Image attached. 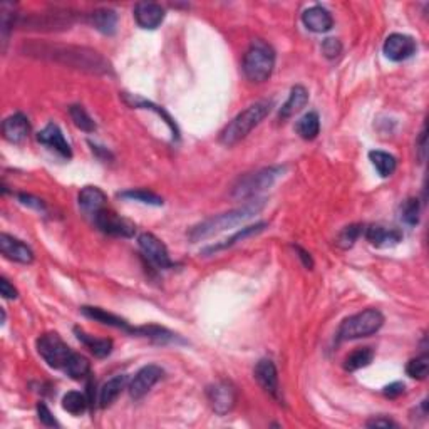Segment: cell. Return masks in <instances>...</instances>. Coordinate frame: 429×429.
<instances>
[{"mask_svg": "<svg viewBox=\"0 0 429 429\" xmlns=\"http://www.w3.org/2000/svg\"><path fill=\"white\" fill-rule=\"evenodd\" d=\"M30 56L39 54L44 59L56 61L69 68L87 70L92 74H109L111 66L99 52L87 47L76 46H52V44H34L27 47Z\"/></svg>", "mask_w": 429, "mask_h": 429, "instance_id": "obj_1", "label": "cell"}, {"mask_svg": "<svg viewBox=\"0 0 429 429\" xmlns=\"http://www.w3.org/2000/svg\"><path fill=\"white\" fill-rule=\"evenodd\" d=\"M265 206V198H254V200L247 201L245 205L235 210H230L227 213L211 216V218L203 220L201 223L194 225V227L188 232V238L194 242L205 240L216 235V233L225 232L228 228H235L238 225L245 223L247 220H250L251 216L262 211Z\"/></svg>", "mask_w": 429, "mask_h": 429, "instance_id": "obj_2", "label": "cell"}, {"mask_svg": "<svg viewBox=\"0 0 429 429\" xmlns=\"http://www.w3.org/2000/svg\"><path fill=\"white\" fill-rule=\"evenodd\" d=\"M272 106V101H259V103L249 106L245 111L237 114L220 132V143L225 146H235L240 143L243 138L250 135L254 128L259 126L268 116Z\"/></svg>", "mask_w": 429, "mask_h": 429, "instance_id": "obj_3", "label": "cell"}, {"mask_svg": "<svg viewBox=\"0 0 429 429\" xmlns=\"http://www.w3.org/2000/svg\"><path fill=\"white\" fill-rule=\"evenodd\" d=\"M275 68V51L262 39H254L243 57V74L251 82H265Z\"/></svg>", "mask_w": 429, "mask_h": 429, "instance_id": "obj_4", "label": "cell"}, {"mask_svg": "<svg viewBox=\"0 0 429 429\" xmlns=\"http://www.w3.org/2000/svg\"><path fill=\"white\" fill-rule=\"evenodd\" d=\"M383 325V312L378 311V309H366V311L344 318L342 324L339 325L337 340L339 342H344V340L369 337V335L379 332Z\"/></svg>", "mask_w": 429, "mask_h": 429, "instance_id": "obj_5", "label": "cell"}, {"mask_svg": "<svg viewBox=\"0 0 429 429\" xmlns=\"http://www.w3.org/2000/svg\"><path fill=\"white\" fill-rule=\"evenodd\" d=\"M285 170V166H268L255 171V173L240 176L237 183L233 185L232 197L235 200H254L260 192L271 188L278 178H282Z\"/></svg>", "mask_w": 429, "mask_h": 429, "instance_id": "obj_6", "label": "cell"}, {"mask_svg": "<svg viewBox=\"0 0 429 429\" xmlns=\"http://www.w3.org/2000/svg\"><path fill=\"white\" fill-rule=\"evenodd\" d=\"M35 346H37L39 356H41L42 359L47 362V366L52 367V369L64 371L74 354L70 351L68 344L61 339V335L56 332L41 335V337L37 339V344H35Z\"/></svg>", "mask_w": 429, "mask_h": 429, "instance_id": "obj_7", "label": "cell"}, {"mask_svg": "<svg viewBox=\"0 0 429 429\" xmlns=\"http://www.w3.org/2000/svg\"><path fill=\"white\" fill-rule=\"evenodd\" d=\"M92 222L101 232L106 233V235H113V237H123V238H131L135 237L136 227L131 222H128L126 218H121L118 213H114L113 210H108V208H103L101 211L92 216Z\"/></svg>", "mask_w": 429, "mask_h": 429, "instance_id": "obj_8", "label": "cell"}, {"mask_svg": "<svg viewBox=\"0 0 429 429\" xmlns=\"http://www.w3.org/2000/svg\"><path fill=\"white\" fill-rule=\"evenodd\" d=\"M206 396L208 401H210L211 409H213L216 414L225 416L235 408L237 389L232 383L228 381L215 383L213 386L206 389Z\"/></svg>", "mask_w": 429, "mask_h": 429, "instance_id": "obj_9", "label": "cell"}, {"mask_svg": "<svg viewBox=\"0 0 429 429\" xmlns=\"http://www.w3.org/2000/svg\"><path fill=\"white\" fill-rule=\"evenodd\" d=\"M138 245L146 259L153 265H156L158 268L173 267V262H171L166 245L159 240L158 237H154L153 233H141L138 237Z\"/></svg>", "mask_w": 429, "mask_h": 429, "instance_id": "obj_10", "label": "cell"}, {"mask_svg": "<svg viewBox=\"0 0 429 429\" xmlns=\"http://www.w3.org/2000/svg\"><path fill=\"white\" fill-rule=\"evenodd\" d=\"M384 54L389 61H394V63H402V61L409 59L416 54L418 51V44L411 35L406 34H391L386 39L383 47Z\"/></svg>", "mask_w": 429, "mask_h": 429, "instance_id": "obj_11", "label": "cell"}, {"mask_svg": "<svg viewBox=\"0 0 429 429\" xmlns=\"http://www.w3.org/2000/svg\"><path fill=\"white\" fill-rule=\"evenodd\" d=\"M163 374H165V371L156 364L141 367L135 378H132V381L130 383V387H128L130 389V396L132 399H141V397H144L149 391H151L154 384L163 378Z\"/></svg>", "mask_w": 429, "mask_h": 429, "instance_id": "obj_12", "label": "cell"}, {"mask_svg": "<svg viewBox=\"0 0 429 429\" xmlns=\"http://www.w3.org/2000/svg\"><path fill=\"white\" fill-rule=\"evenodd\" d=\"M254 375L259 383V386L263 389L267 394H271L273 399L280 401V386H278V373L277 366L271 359H262L256 362Z\"/></svg>", "mask_w": 429, "mask_h": 429, "instance_id": "obj_13", "label": "cell"}, {"mask_svg": "<svg viewBox=\"0 0 429 429\" xmlns=\"http://www.w3.org/2000/svg\"><path fill=\"white\" fill-rule=\"evenodd\" d=\"M0 251L6 259L12 260V262L29 265L34 262V251L29 245H25L24 242L19 238H14L7 233L0 235Z\"/></svg>", "mask_w": 429, "mask_h": 429, "instance_id": "obj_14", "label": "cell"}, {"mask_svg": "<svg viewBox=\"0 0 429 429\" xmlns=\"http://www.w3.org/2000/svg\"><path fill=\"white\" fill-rule=\"evenodd\" d=\"M135 19L141 29L154 30L165 20V8L154 2H139L135 7Z\"/></svg>", "mask_w": 429, "mask_h": 429, "instance_id": "obj_15", "label": "cell"}, {"mask_svg": "<svg viewBox=\"0 0 429 429\" xmlns=\"http://www.w3.org/2000/svg\"><path fill=\"white\" fill-rule=\"evenodd\" d=\"M37 141L44 146H47V148L54 149L56 153H59L61 156L69 159L73 158V149H70V146L68 141H66L63 131H61V128L54 125V123H49V125L44 128V130L37 135Z\"/></svg>", "mask_w": 429, "mask_h": 429, "instance_id": "obj_16", "label": "cell"}, {"mask_svg": "<svg viewBox=\"0 0 429 429\" xmlns=\"http://www.w3.org/2000/svg\"><path fill=\"white\" fill-rule=\"evenodd\" d=\"M29 132H30L29 119L22 113L12 114V116H8L6 121L2 123L4 138L12 144H20L22 141L27 139Z\"/></svg>", "mask_w": 429, "mask_h": 429, "instance_id": "obj_17", "label": "cell"}, {"mask_svg": "<svg viewBox=\"0 0 429 429\" xmlns=\"http://www.w3.org/2000/svg\"><path fill=\"white\" fill-rule=\"evenodd\" d=\"M73 22V14L68 11H52V12H42L41 15H34L25 20V25L32 29H42V30H52L57 27L66 29V25H70Z\"/></svg>", "mask_w": 429, "mask_h": 429, "instance_id": "obj_18", "label": "cell"}, {"mask_svg": "<svg viewBox=\"0 0 429 429\" xmlns=\"http://www.w3.org/2000/svg\"><path fill=\"white\" fill-rule=\"evenodd\" d=\"M366 238L371 245L378 249H389L402 242V232L397 228H387L383 225H371L366 230Z\"/></svg>", "mask_w": 429, "mask_h": 429, "instance_id": "obj_19", "label": "cell"}, {"mask_svg": "<svg viewBox=\"0 0 429 429\" xmlns=\"http://www.w3.org/2000/svg\"><path fill=\"white\" fill-rule=\"evenodd\" d=\"M302 22L305 27L317 34L327 32V30L332 29L334 25V19L332 15H330V12L322 6H313L307 8L302 14Z\"/></svg>", "mask_w": 429, "mask_h": 429, "instance_id": "obj_20", "label": "cell"}, {"mask_svg": "<svg viewBox=\"0 0 429 429\" xmlns=\"http://www.w3.org/2000/svg\"><path fill=\"white\" fill-rule=\"evenodd\" d=\"M77 201H79V208L82 210V213L91 216L92 218L97 211H101L103 208H106V201H108V198H106L103 189H99L97 187H86L81 189V193H79Z\"/></svg>", "mask_w": 429, "mask_h": 429, "instance_id": "obj_21", "label": "cell"}, {"mask_svg": "<svg viewBox=\"0 0 429 429\" xmlns=\"http://www.w3.org/2000/svg\"><path fill=\"white\" fill-rule=\"evenodd\" d=\"M81 312L87 318H92V321L101 322V324H104V325L116 327V329H121V330H125V332H128V334L135 335L136 327H131L125 321V318L114 316V313H111V312H106L104 309H101V307H87V305H84V307H81Z\"/></svg>", "mask_w": 429, "mask_h": 429, "instance_id": "obj_22", "label": "cell"}, {"mask_svg": "<svg viewBox=\"0 0 429 429\" xmlns=\"http://www.w3.org/2000/svg\"><path fill=\"white\" fill-rule=\"evenodd\" d=\"M309 103V91L304 86H294L290 89L289 99L285 101V104L282 106L280 111H278V119L280 121H287L294 114H297L300 109L305 108V104Z\"/></svg>", "mask_w": 429, "mask_h": 429, "instance_id": "obj_23", "label": "cell"}, {"mask_svg": "<svg viewBox=\"0 0 429 429\" xmlns=\"http://www.w3.org/2000/svg\"><path fill=\"white\" fill-rule=\"evenodd\" d=\"M87 22L104 35H113L118 29V14L113 8H97L87 15Z\"/></svg>", "mask_w": 429, "mask_h": 429, "instance_id": "obj_24", "label": "cell"}, {"mask_svg": "<svg viewBox=\"0 0 429 429\" xmlns=\"http://www.w3.org/2000/svg\"><path fill=\"white\" fill-rule=\"evenodd\" d=\"M265 228H267V223L262 222V223L251 225V227H245V228L238 230L235 235L227 238V240H223L222 243H216V245L206 247V249L203 250V255H213V254H216V251L225 250V249H228V247L237 245L238 242H243V240H247V238H250V237H254V235H259V233H262Z\"/></svg>", "mask_w": 429, "mask_h": 429, "instance_id": "obj_25", "label": "cell"}, {"mask_svg": "<svg viewBox=\"0 0 429 429\" xmlns=\"http://www.w3.org/2000/svg\"><path fill=\"white\" fill-rule=\"evenodd\" d=\"M126 384H128V375H125V374L114 375L113 379H109V381L106 383L103 387H101V392H99L101 408L103 409L109 408V406H111L113 402L118 399L119 394H121L123 389L126 387Z\"/></svg>", "mask_w": 429, "mask_h": 429, "instance_id": "obj_26", "label": "cell"}, {"mask_svg": "<svg viewBox=\"0 0 429 429\" xmlns=\"http://www.w3.org/2000/svg\"><path fill=\"white\" fill-rule=\"evenodd\" d=\"M74 334H76L77 339L81 340L84 346L89 349V351L94 354L96 357H99V359H104V357H108L109 354L113 352L111 339H96V337H92V335L84 332V330L79 329V327L74 329Z\"/></svg>", "mask_w": 429, "mask_h": 429, "instance_id": "obj_27", "label": "cell"}, {"mask_svg": "<svg viewBox=\"0 0 429 429\" xmlns=\"http://www.w3.org/2000/svg\"><path fill=\"white\" fill-rule=\"evenodd\" d=\"M125 101H126L128 104L131 106V108H136V109H151V111H154V113L158 114V116H161L163 119H165V123H166L168 126H170L171 132H173V138H176V139L180 138L178 128H176L175 121H173V119H171V116L165 111V109L159 108V106H156V104H153L151 101H146V99H143V97L132 96V94H125Z\"/></svg>", "mask_w": 429, "mask_h": 429, "instance_id": "obj_28", "label": "cell"}, {"mask_svg": "<svg viewBox=\"0 0 429 429\" xmlns=\"http://www.w3.org/2000/svg\"><path fill=\"white\" fill-rule=\"evenodd\" d=\"M295 130H297L300 138L305 141L316 139L318 132H321V118H318V114L316 111L307 113L305 116L299 119Z\"/></svg>", "mask_w": 429, "mask_h": 429, "instance_id": "obj_29", "label": "cell"}, {"mask_svg": "<svg viewBox=\"0 0 429 429\" xmlns=\"http://www.w3.org/2000/svg\"><path fill=\"white\" fill-rule=\"evenodd\" d=\"M64 373L70 379H74V381H82V379H87L91 375V362L81 356V354L74 352L68 366H66Z\"/></svg>", "mask_w": 429, "mask_h": 429, "instance_id": "obj_30", "label": "cell"}, {"mask_svg": "<svg viewBox=\"0 0 429 429\" xmlns=\"http://www.w3.org/2000/svg\"><path fill=\"white\" fill-rule=\"evenodd\" d=\"M369 159L383 178H389V176L394 173L396 168H397L396 158L386 151L374 149V151L369 153Z\"/></svg>", "mask_w": 429, "mask_h": 429, "instance_id": "obj_31", "label": "cell"}, {"mask_svg": "<svg viewBox=\"0 0 429 429\" xmlns=\"http://www.w3.org/2000/svg\"><path fill=\"white\" fill-rule=\"evenodd\" d=\"M374 359V351L371 347H361L356 349V351L349 354L344 361V369L349 371V373H354V371H359L362 367H367Z\"/></svg>", "mask_w": 429, "mask_h": 429, "instance_id": "obj_32", "label": "cell"}, {"mask_svg": "<svg viewBox=\"0 0 429 429\" xmlns=\"http://www.w3.org/2000/svg\"><path fill=\"white\" fill-rule=\"evenodd\" d=\"M135 335H141V337L151 339L153 342H156V344H168V342H175L176 340V334L170 332V330L165 329V327H159V325L136 327Z\"/></svg>", "mask_w": 429, "mask_h": 429, "instance_id": "obj_33", "label": "cell"}, {"mask_svg": "<svg viewBox=\"0 0 429 429\" xmlns=\"http://www.w3.org/2000/svg\"><path fill=\"white\" fill-rule=\"evenodd\" d=\"M118 197L123 198V200L139 201V203H144V205H151V206H163V203H165L159 194L148 192V189H143V188L126 189V192L118 193Z\"/></svg>", "mask_w": 429, "mask_h": 429, "instance_id": "obj_34", "label": "cell"}, {"mask_svg": "<svg viewBox=\"0 0 429 429\" xmlns=\"http://www.w3.org/2000/svg\"><path fill=\"white\" fill-rule=\"evenodd\" d=\"M89 399H87L86 394L77 391H69L68 394L63 397V408L64 411H68L69 414L79 416L82 414L84 411L89 408Z\"/></svg>", "mask_w": 429, "mask_h": 429, "instance_id": "obj_35", "label": "cell"}, {"mask_svg": "<svg viewBox=\"0 0 429 429\" xmlns=\"http://www.w3.org/2000/svg\"><path fill=\"white\" fill-rule=\"evenodd\" d=\"M69 114H70V119L74 121V125H76L81 131H84V132H94L96 131L94 119H92L89 114H87V111L82 108V106L73 104L69 108Z\"/></svg>", "mask_w": 429, "mask_h": 429, "instance_id": "obj_36", "label": "cell"}, {"mask_svg": "<svg viewBox=\"0 0 429 429\" xmlns=\"http://www.w3.org/2000/svg\"><path fill=\"white\" fill-rule=\"evenodd\" d=\"M419 213H421V205L418 198H408L401 205V220L409 227L419 223Z\"/></svg>", "mask_w": 429, "mask_h": 429, "instance_id": "obj_37", "label": "cell"}, {"mask_svg": "<svg viewBox=\"0 0 429 429\" xmlns=\"http://www.w3.org/2000/svg\"><path fill=\"white\" fill-rule=\"evenodd\" d=\"M406 373H408L409 378L418 379V381L426 379L429 373V357L426 354H423V356L411 359L406 366Z\"/></svg>", "mask_w": 429, "mask_h": 429, "instance_id": "obj_38", "label": "cell"}, {"mask_svg": "<svg viewBox=\"0 0 429 429\" xmlns=\"http://www.w3.org/2000/svg\"><path fill=\"white\" fill-rule=\"evenodd\" d=\"M361 233H362L361 225H347V227H344L339 232L337 238H335V245L344 250L351 249L354 243L357 242V238L361 237Z\"/></svg>", "mask_w": 429, "mask_h": 429, "instance_id": "obj_39", "label": "cell"}, {"mask_svg": "<svg viewBox=\"0 0 429 429\" xmlns=\"http://www.w3.org/2000/svg\"><path fill=\"white\" fill-rule=\"evenodd\" d=\"M322 54H324L327 59H337V57L342 54V44L335 37L325 39V41L322 42Z\"/></svg>", "mask_w": 429, "mask_h": 429, "instance_id": "obj_40", "label": "cell"}, {"mask_svg": "<svg viewBox=\"0 0 429 429\" xmlns=\"http://www.w3.org/2000/svg\"><path fill=\"white\" fill-rule=\"evenodd\" d=\"M37 414H39V421H41L44 426L47 428H59V423L56 421V418L52 416L51 409L47 408L44 402H39L37 404Z\"/></svg>", "mask_w": 429, "mask_h": 429, "instance_id": "obj_41", "label": "cell"}, {"mask_svg": "<svg viewBox=\"0 0 429 429\" xmlns=\"http://www.w3.org/2000/svg\"><path fill=\"white\" fill-rule=\"evenodd\" d=\"M19 201L22 203V205H25V206H29V208H34V210H37V211L46 210V203H44L42 200H39V198L32 197V194L20 193L19 194Z\"/></svg>", "mask_w": 429, "mask_h": 429, "instance_id": "obj_42", "label": "cell"}, {"mask_svg": "<svg viewBox=\"0 0 429 429\" xmlns=\"http://www.w3.org/2000/svg\"><path fill=\"white\" fill-rule=\"evenodd\" d=\"M404 392H406L404 383H399V381L391 383V384H389V386H386V387L383 389V394L386 396V397H389V399H397V397L404 394Z\"/></svg>", "mask_w": 429, "mask_h": 429, "instance_id": "obj_43", "label": "cell"}, {"mask_svg": "<svg viewBox=\"0 0 429 429\" xmlns=\"http://www.w3.org/2000/svg\"><path fill=\"white\" fill-rule=\"evenodd\" d=\"M0 294H2L4 299L12 300V299H17L19 292H17L15 287L12 285L6 277H2V278H0Z\"/></svg>", "mask_w": 429, "mask_h": 429, "instance_id": "obj_44", "label": "cell"}, {"mask_svg": "<svg viewBox=\"0 0 429 429\" xmlns=\"http://www.w3.org/2000/svg\"><path fill=\"white\" fill-rule=\"evenodd\" d=\"M367 428H396V423L389 418H374L366 423Z\"/></svg>", "mask_w": 429, "mask_h": 429, "instance_id": "obj_45", "label": "cell"}, {"mask_svg": "<svg viewBox=\"0 0 429 429\" xmlns=\"http://www.w3.org/2000/svg\"><path fill=\"white\" fill-rule=\"evenodd\" d=\"M295 251H297L299 254V259L302 260V263H304V267L305 268H309V271H311V268L313 267V260H312V256H311V254H309L307 250H304L302 247H295Z\"/></svg>", "mask_w": 429, "mask_h": 429, "instance_id": "obj_46", "label": "cell"}, {"mask_svg": "<svg viewBox=\"0 0 429 429\" xmlns=\"http://www.w3.org/2000/svg\"><path fill=\"white\" fill-rule=\"evenodd\" d=\"M419 149H421V159H424V154H426V128H423L421 136H419Z\"/></svg>", "mask_w": 429, "mask_h": 429, "instance_id": "obj_47", "label": "cell"}]
</instances>
